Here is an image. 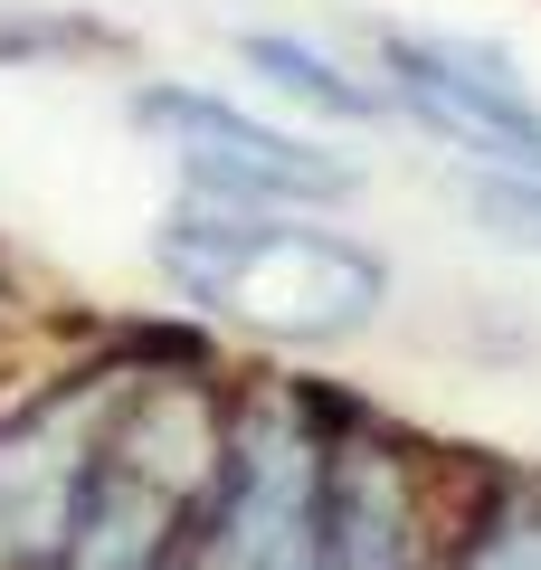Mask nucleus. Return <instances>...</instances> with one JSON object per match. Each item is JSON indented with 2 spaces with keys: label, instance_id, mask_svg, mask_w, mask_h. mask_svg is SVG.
Returning <instances> with one entry per match:
<instances>
[{
  "label": "nucleus",
  "instance_id": "obj_3",
  "mask_svg": "<svg viewBox=\"0 0 541 570\" xmlns=\"http://www.w3.org/2000/svg\"><path fill=\"white\" fill-rule=\"evenodd\" d=\"M400 96L437 124L456 153L494 163L503 181H541V96L475 39H390Z\"/></svg>",
  "mask_w": 541,
  "mask_h": 570
},
{
  "label": "nucleus",
  "instance_id": "obj_2",
  "mask_svg": "<svg viewBox=\"0 0 541 570\" xmlns=\"http://www.w3.org/2000/svg\"><path fill=\"white\" fill-rule=\"evenodd\" d=\"M142 124H161L180 153V171L200 181V200H238V209H285V200H342L352 171L323 163L314 142L257 124L247 105L200 96V86H142Z\"/></svg>",
  "mask_w": 541,
  "mask_h": 570
},
{
  "label": "nucleus",
  "instance_id": "obj_4",
  "mask_svg": "<svg viewBox=\"0 0 541 570\" xmlns=\"http://www.w3.org/2000/svg\"><path fill=\"white\" fill-rule=\"evenodd\" d=\"M238 48H247V67H257V77H276L285 96L323 105V115H342V124H371V115H381V96H371V86H361V77H342V67L323 58V48L285 39V29H247Z\"/></svg>",
  "mask_w": 541,
  "mask_h": 570
},
{
  "label": "nucleus",
  "instance_id": "obj_5",
  "mask_svg": "<svg viewBox=\"0 0 541 570\" xmlns=\"http://www.w3.org/2000/svg\"><path fill=\"white\" fill-rule=\"evenodd\" d=\"M475 209L503 228V238H532L541 247V181H503V171H494V181H475Z\"/></svg>",
  "mask_w": 541,
  "mask_h": 570
},
{
  "label": "nucleus",
  "instance_id": "obj_1",
  "mask_svg": "<svg viewBox=\"0 0 541 570\" xmlns=\"http://www.w3.org/2000/svg\"><path fill=\"white\" fill-rule=\"evenodd\" d=\"M161 276L209 314L276 333V343H342L381 314L390 266L352 247L342 228L285 219V209H238V200H190L161 219Z\"/></svg>",
  "mask_w": 541,
  "mask_h": 570
}]
</instances>
